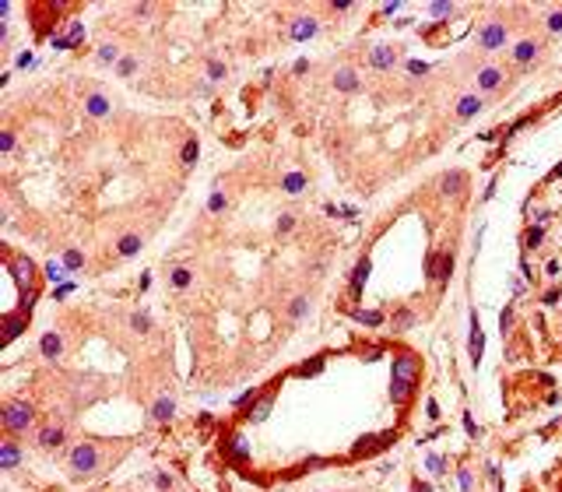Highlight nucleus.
<instances>
[{
	"mask_svg": "<svg viewBox=\"0 0 562 492\" xmlns=\"http://www.w3.org/2000/svg\"><path fill=\"white\" fill-rule=\"evenodd\" d=\"M134 67H137V64H134L130 57H127V60H120V74H123V77H127V74H134Z\"/></svg>",
	"mask_w": 562,
	"mask_h": 492,
	"instance_id": "79ce46f5",
	"label": "nucleus"
},
{
	"mask_svg": "<svg viewBox=\"0 0 562 492\" xmlns=\"http://www.w3.org/2000/svg\"><path fill=\"white\" fill-rule=\"evenodd\" d=\"M190 281H194V275H190L186 267H176V271H172V285H176V288H186Z\"/></svg>",
	"mask_w": 562,
	"mask_h": 492,
	"instance_id": "5701e85b",
	"label": "nucleus"
},
{
	"mask_svg": "<svg viewBox=\"0 0 562 492\" xmlns=\"http://www.w3.org/2000/svg\"><path fill=\"white\" fill-rule=\"evenodd\" d=\"M316 21L313 18H295L292 21V39H309V35H316Z\"/></svg>",
	"mask_w": 562,
	"mask_h": 492,
	"instance_id": "1a4fd4ad",
	"label": "nucleus"
},
{
	"mask_svg": "<svg viewBox=\"0 0 562 492\" xmlns=\"http://www.w3.org/2000/svg\"><path fill=\"white\" fill-rule=\"evenodd\" d=\"M499 327H502V334L513 327V309H502V313H499Z\"/></svg>",
	"mask_w": 562,
	"mask_h": 492,
	"instance_id": "c9c22d12",
	"label": "nucleus"
},
{
	"mask_svg": "<svg viewBox=\"0 0 562 492\" xmlns=\"http://www.w3.org/2000/svg\"><path fill=\"white\" fill-rule=\"evenodd\" d=\"M548 28H552V32H559V28H562V11L548 14Z\"/></svg>",
	"mask_w": 562,
	"mask_h": 492,
	"instance_id": "58836bf2",
	"label": "nucleus"
},
{
	"mask_svg": "<svg viewBox=\"0 0 562 492\" xmlns=\"http://www.w3.org/2000/svg\"><path fill=\"white\" fill-rule=\"evenodd\" d=\"M555 176H562V165H559V169H555Z\"/></svg>",
	"mask_w": 562,
	"mask_h": 492,
	"instance_id": "09e8293b",
	"label": "nucleus"
},
{
	"mask_svg": "<svg viewBox=\"0 0 562 492\" xmlns=\"http://www.w3.org/2000/svg\"><path fill=\"white\" fill-rule=\"evenodd\" d=\"M365 278H369V260H358V267H355V275H351V299H358Z\"/></svg>",
	"mask_w": 562,
	"mask_h": 492,
	"instance_id": "9b49d317",
	"label": "nucleus"
},
{
	"mask_svg": "<svg viewBox=\"0 0 562 492\" xmlns=\"http://www.w3.org/2000/svg\"><path fill=\"white\" fill-rule=\"evenodd\" d=\"M64 267H67V264H57V260H50V264H46V278H53V281H64V275H67Z\"/></svg>",
	"mask_w": 562,
	"mask_h": 492,
	"instance_id": "393cba45",
	"label": "nucleus"
},
{
	"mask_svg": "<svg viewBox=\"0 0 562 492\" xmlns=\"http://www.w3.org/2000/svg\"><path fill=\"white\" fill-rule=\"evenodd\" d=\"M443 464H446V461H443V457H439V454H432V457H429V461H425V468H429V471H432V475H443V471H446V468H443Z\"/></svg>",
	"mask_w": 562,
	"mask_h": 492,
	"instance_id": "c756f323",
	"label": "nucleus"
},
{
	"mask_svg": "<svg viewBox=\"0 0 562 492\" xmlns=\"http://www.w3.org/2000/svg\"><path fill=\"white\" fill-rule=\"evenodd\" d=\"M534 53H538V42H531V39H524V42H517V50H513V57L520 60V64H527V60H534Z\"/></svg>",
	"mask_w": 562,
	"mask_h": 492,
	"instance_id": "4468645a",
	"label": "nucleus"
},
{
	"mask_svg": "<svg viewBox=\"0 0 562 492\" xmlns=\"http://www.w3.org/2000/svg\"><path fill=\"white\" fill-rule=\"evenodd\" d=\"M425 415H429V419H439V405H436V401H432V397H429V401H425Z\"/></svg>",
	"mask_w": 562,
	"mask_h": 492,
	"instance_id": "a19ab883",
	"label": "nucleus"
},
{
	"mask_svg": "<svg viewBox=\"0 0 562 492\" xmlns=\"http://www.w3.org/2000/svg\"><path fill=\"white\" fill-rule=\"evenodd\" d=\"M194 158H197V141H186V144H183V162L190 165Z\"/></svg>",
	"mask_w": 562,
	"mask_h": 492,
	"instance_id": "f704fd0d",
	"label": "nucleus"
},
{
	"mask_svg": "<svg viewBox=\"0 0 562 492\" xmlns=\"http://www.w3.org/2000/svg\"><path fill=\"white\" fill-rule=\"evenodd\" d=\"M208 74L214 77V81H218V77H225V67H221L218 60H211V64H208Z\"/></svg>",
	"mask_w": 562,
	"mask_h": 492,
	"instance_id": "4c0bfd02",
	"label": "nucleus"
},
{
	"mask_svg": "<svg viewBox=\"0 0 562 492\" xmlns=\"http://www.w3.org/2000/svg\"><path fill=\"white\" fill-rule=\"evenodd\" d=\"M39 351H42L46 359H57V355L64 351V341H60V334H57V331H46V334L39 338Z\"/></svg>",
	"mask_w": 562,
	"mask_h": 492,
	"instance_id": "423d86ee",
	"label": "nucleus"
},
{
	"mask_svg": "<svg viewBox=\"0 0 562 492\" xmlns=\"http://www.w3.org/2000/svg\"><path fill=\"white\" fill-rule=\"evenodd\" d=\"M408 67H411V74H425V70H429V67H425V64H418V60H411Z\"/></svg>",
	"mask_w": 562,
	"mask_h": 492,
	"instance_id": "de8ad7c7",
	"label": "nucleus"
},
{
	"mask_svg": "<svg viewBox=\"0 0 562 492\" xmlns=\"http://www.w3.org/2000/svg\"><path fill=\"white\" fill-rule=\"evenodd\" d=\"M39 443H42V446H60V443H64V429H60V425H57V429H53V425L42 429V432H39Z\"/></svg>",
	"mask_w": 562,
	"mask_h": 492,
	"instance_id": "dca6fc26",
	"label": "nucleus"
},
{
	"mask_svg": "<svg viewBox=\"0 0 562 492\" xmlns=\"http://www.w3.org/2000/svg\"><path fill=\"white\" fill-rule=\"evenodd\" d=\"M281 187H285V194H299V190L306 187V180H302L299 172H288V176L281 180Z\"/></svg>",
	"mask_w": 562,
	"mask_h": 492,
	"instance_id": "6ab92c4d",
	"label": "nucleus"
},
{
	"mask_svg": "<svg viewBox=\"0 0 562 492\" xmlns=\"http://www.w3.org/2000/svg\"><path fill=\"white\" fill-rule=\"evenodd\" d=\"M415 383H418V359L411 351H404V355L394 359V383H390L394 405H404L415 394Z\"/></svg>",
	"mask_w": 562,
	"mask_h": 492,
	"instance_id": "f257e3e1",
	"label": "nucleus"
},
{
	"mask_svg": "<svg viewBox=\"0 0 562 492\" xmlns=\"http://www.w3.org/2000/svg\"><path fill=\"white\" fill-rule=\"evenodd\" d=\"M116 57H120L116 46H102V50H99V60H102V64H109V60H116Z\"/></svg>",
	"mask_w": 562,
	"mask_h": 492,
	"instance_id": "72a5a7b5",
	"label": "nucleus"
},
{
	"mask_svg": "<svg viewBox=\"0 0 562 492\" xmlns=\"http://www.w3.org/2000/svg\"><path fill=\"white\" fill-rule=\"evenodd\" d=\"M228 446H232V454H236L239 461L250 454V446H246V439H243V436H232V439H228Z\"/></svg>",
	"mask_w": 562,
	"mask_h": 492,
	"instance_id": "b1692460",
	"label": "nucleus"
},
{
	"mask_svg": "<svg viewBox=\"0 0 562 492\" xmlns=\"http://www.w3.org/2000/svg\"><path fill=\"white\" fill-rule=\"evenodd\" d=\"M35 419V408L32 405H25V401H14V405H7V412H4V425H7V432H21V429H28V422Z\"/></svg>",
	"mask_w": 562,
	"mask_h": 492,
	"instance_id": "f03ea898",
	"label": "nucleus"
},
{
	"mask_svg": "<svg viewBox=\"0 0 562 492\" xmlns=\"http://www.w3.org/2000/svg\"><path fill=\"white\" fill-rule=\"evenodd\" d=\"M482 109V102H478V95H464L460 102H457V116H475Z\"/></svg>",
	"mask_w": 562,
	"mask_h": 492,
	"instance_id": "2eb2a0df",
	"label": "nucleus"
},
{
	"mask_svg": "<svg viewBox=\"0 0 562 492\" xmlns=\"http://www.w3.org/2000/svg\"><path fill=\"white\" fill-rule=\"evenodd\" d=\"M355 320H358V324H369V327L383 324V317H380V313H365V309H358V313H355Z\"/></svg>",
	"mask_w": 562,
	"mask_h": 492,
	"instance_id": "a878e982",
	"label": "nucleus"
},
{
	"mask_svg": "<svg viewBox=\"0 0 562 492\" xmlns=\"http://www.w3.org/2000/svg\"><path fill=\"white\" fill-rule=\"evenodd\" d=\"M0 148L11 151V148H14V134H4V138H0Z\"/></svg>",
	"mask_w": 562,
	"mask_h": 492,
	"instance_id": "a18cd8bd",
	"label": "nucleus"
},
{
	"mask_svg": "<svg viewBox=\"0 0 562 492\" xmlns=\"http://www.w3.org/2000/svg\"><path fill=\"white\" fill-rule=\"evenodd\" d=\"M95 464H99V450H95L91 443H81V446L70 450V468H74V475H88V471H95Z\"/></svg>",
	"mask_w": 562,
	"mask_h": 492,
	"instance_id": "7ed1b4c3",
	"label": "nucleus"
},
{
	"mask_svg": "<svg viewBox=\"0 0 562 492\" xmlns=\"http://www.w3.org/2000/svg\"><path fill=\"white\" fill-rule=\"evenodd\" d=\"M369 60H372L376 70H387V67H394V50H390V46H376Z\"/></svg>",
	"mask_w": 562,
	"mask_h": 492,
	"instance_id": "9d476101",
	"label": "nucleus"
},
{
	"mask_svg": "<svg viewBox=\"0 0 562 492\" xmlns=\"http://www.w3.org/2000/svg\"><path fill=\"white\" fill-rule=\"evenodd\" d=\"M478 46H482V50H499V46H506V25H502V21H489V25L478 32Z\"/></svg>",
	"mask_w": 562,
	"mask_h": 492,
	"instance_id": "20e7f679",
	"label": "nucleus"
},
{
	"mask_svg": "<svg viewBox=\"0 0 562 492\" xmlns=\"http://www.w3.org/2000/svg\"><path fill=\"white\" fill-rule=\"evenodd\" d=\"M130 327H134V331H140V334H144V331H148V327H151V320H148V313H134V317H130Z\"/></svg>",
	"mask_w": 562,
	"mask_h": 492,
	"instance_id": "bb28decb",
	"label": "nucleus"
},
{
	"mask_svg": "<svg viewBox=\"0 0 562 492\" xmlns=\"http://www.w3.org/2000/svg\"><path fill=\"white\" fill-rule=\"evenodd\" d=\"M320 366H323V362L316 359V362H306V366H299V373H302V376H309V373H320Z\"/></svg>",
	"mask_w": 562,
	"mask_h": 492,
	"instance_id": "e433bc0d",
	"label": "nucleus"
},
{
	"mask_svg": "<svg viewBox=\"0 0 562 492\" xmlns=\"http://www.w3.org/2000/svg\"><path fill=\"white\" fill-rule=\"evenodd\" d=\"M450 271H453V257L446 253V257H443V267L436 271V278H439V281H446V278H450Z\"/></svg>",
	"mask_w": 562,
	"mask_h": 492,
	"instance_id": "473e14b6",
	"label": "nucleus"
},
{
	"mask_svg": "<svg viewBox=\"0 0 562 492\" xmlns=\"http://www.w3.org/2000/svg\"><path fill=\"white\" fill-rule=\"evenodd\" d=\"M306 306H309L306 299H295V302H292V317H302V313H306Z\"/></svg>",
	"mask_w": 562,
	"mask_h": 492,
	"instance_id": "ea45409f",
	"label": "nucleus"
},
{
	"mask_svg": "<svg viewBox=\"0 0 562 492\" xmlns=\"http://www.w3.org/2000/svg\"><path fill=\"white\" fill-rule=\"evenodd\" d=\"M267 412H271V394H267V397H264V401H260V405L253 408V412H246V419H253V422H264V419H267Z\"/></svg>",
	"mask_w": 562,
	"mask_h": 492,
	"instance_id": "4be33fe9",
	"label": "nucleus"
},
{
	"mask_svg": "<svg viewBox=\"0 0 562 492\" xmlns=\"http://www.w3.org/2000/svg\"><path fill=\"white\" fill-rule=\"evenodd\" d=\"M64 264H67V267H81V264H84L81 250H67V253H64Z\"/></svg>",
	"mask_w": 562,
	"mask_h": 492,
	"instance_id": "7c9ffc66",
	"label": "nucleus"
},
{
	"mask_svg": "<svg viewBox=\"0 0 562 492\" xmlns=\"http://www.w3.org/2000/svg\"><path fill=\"white\" fill-rule=\"evenodd\" d=\"M541 236H545L541 229H527V236H524V246H527V250H534V246L541 243Z\"/></svg>",
	"mask_w": 562,
	"mask_h": 492,
	"instance_id": "cd10ccee",
	"label": "nucleus"
},
{
	"mask_svg": "<svg viewBox=\"0 0 562 492\" xmlns=\"http://www.w3.org/2000/svg\"><path fill=\"white\" fill-rule=\"evenodd\" d=\"M338 88H341V92H355V88H358L355 70H338Z\"/></svg>",
	"mask_w": 562,
	"mask_h": 492,
	"instance_id": "a211bd4d",
	"label": "nucleus"
},
{
	"mask_svg": "<svg viewBox=\"0 0 562 492\" xmlns=\"http://www.w3.org/2000/svg\"><path fill=\"white\" fill-rule=\"evenodd\" d=\"M84 109H88L91 116H106V113H109V99H106V95H88V99H84Z\"/></svg>",
	"mask_w": 562,
	"mask_h": 492,
	"instance_id": "f8f14e48",
	"label": "nucleus"
},
{
	"mask_svg": "<svg viewBox=\"0 0 562 492\" xmlns=\"http://www.w3.org/2000/svg\"><path fill=\"white\" fill-rule=\"evenodd\" d=\"M221 208H225V194H221V190H214V194H211V201H208V211L218 214Z\"/></svg>",
	"mask_w": 562,
	"mask_h": 492,
	"instance_id": "2f4dec72",
	"label": "nucleus"
},
{
	"mask_svg": "<svg viewBox=\"0 0 562 492\" xmlns=\"http://www.w3.org/2000/svg\"><path fill=\"white\" fill-rule=\"evenodd\" d=\"M21 461V450L14 446V439H4L0 443V468H18Z\"/></svg>",
	"mask_w": 562,
	"mask_h": 492,
	"instance_id": "6e6552de",
	"label": "nucleus"
},
{
	"mask_svg": "<svg viewBox=\"0 0 562 492\" xmlns=\"http://www.w3.org/2000/svg\"><path fill=\"white\" fill-rule=\"evenodd\" d=\"M499 81H502V70L499 67H485L478 74V88H485V92H489V88H499Z\"/></svg>",
	"mask_w": 562,
	"mask_h": 492,
	"instance_id": "ddd939ff",
	"label": "nucleus"
},
{
	"mask_svg": "<svg viewBox=\"0 0 562 492\" xmlns=\"http://www.w3.org/2000/svg\"><path fill=\"white\" fill-rule=\"evenodd\" d=\"M432 14H453V4H432Z\"/></svg>",
	"mask_w": 562,
	"mask_h": 492,
	"instance_id": "37998d69",
	"label": "nucleus"
},
{
	"mask_svg": "<svg viewBox=\"0 0 562 492\" xmlns=\"http://www.w3.org/2000/svg\"><path fill=\"white\" fill-rule=\"evenodd\" d=\"M172 412H176V401H172V397H162V401L155 405V419L158 422H169L172 419Z\"/></svg>",
	"mask_w": 562,
	"mask_h": 492,
	"instance_id": "f3484780",
	"label": "nucleus"
},
{
	"mask_svg": "<svg viewBox=\"0 0 562 492\" xmlns=\"http://www.w3.org/2000/svg\"><path fill=\"white\" fill-rule=\"evenodd\" d=\"M394 324H397V331H408V327H411V324H415V313H408V309H401V313H397V320H394Z\"/></svg>",
	"mask_w": 562,
	"mask_h": 492,
	"instance_id": "c85d7f7f",
	"label": "nucleus"
},
{
	"mask_svg": "<svg viewBox=\"0 0 562 492\" xmlns=\"http://www.w3.org/2000/svg\"><path fill=\"white\" fill-rule=\"evenodd\" d=\"M288 229H292V214H285V218L278 221V232H288Z\"/></svg>",
	"mask_w": 562,
	"mask_h": 492,
	"instance_id": "49530a36",
	"label": "nucleus"
},
{
	"mask_svg": "<svg viewBox=\"0 0 562 492\" xmlns=\"http://www.w3.org/2000/svg\"><path fill=\"white\" fill-rule=\"evenodd\" d=\"M137 250H140V236H123V239H120V253H123V257H134Z\"/></svg>",
	"mask_w": 562,
	"mask_h": 492,
	"instance_id": "412c9836",
	"label": "nucleus"
},
{
	"mask_svg": "<svg viewBox=\"0 0 562 492\" xmlns=\"http://www.w3.org/2000/svg\"><path fill=\"white\" fill-rule=\"evenodd\" d=\"M387 443H390V432H387V436H362V439L355 443V457L372 454V450H380V446H387Z\"/></svg>",
	"mask_w": 562,
	"mask_h": 492,
	"instance_id": "0eeeda50",
	"label": "nucleus"
},
{
	"mask_svg": "<svg viewBox=\"0 0 562 492\" xmlns=\"http://www.w3.org/2000/svg\"><path fill=\"white\" fill-rule=\"evenodd\" d=\"M460 489H464V492L471 489V471H467V468H464V471H460Z\"/></svg>",
	"mask_w": 562,
	"mask_h": 492,
	"instance_id": "c03bdc74",
	"label": "nucleus"
},
{
	"mask_svg": "<svg viewBox=\"0 0 562 492\" xmlns=\"http://www.w3.org/2000/svg\"><path fill=\"white\" fill-rule=\"evenodd\" d=\"M482 351H485V338H482V324H478V313H471V362H475V366L482 362Z\"/></svg>",
	"mask_w": 562,
	"mask_h": 492,
	"instance_id": "39448f33",
	"label": "nucleus"
},
{
	"mask_svg": "<svg viewBox=\"0 0 562 492\" xmlns=\"http://www.w3.org/2000/svg\"><path fill=\"white\" fill-rule=\"evenodd\" d=\"M460 183H464V172H450V176H443V194H460Z\"/></svg>",
	"mask_w": 562,
	"mask_h": 492,
	"instance_id": "aec40b11",
	"label": "nucleus"
}]
</instances>
